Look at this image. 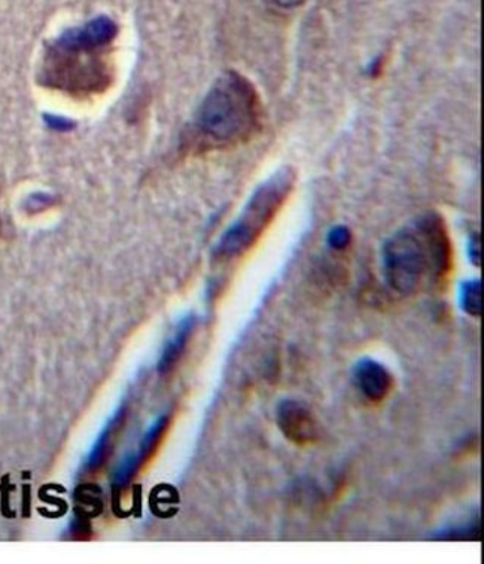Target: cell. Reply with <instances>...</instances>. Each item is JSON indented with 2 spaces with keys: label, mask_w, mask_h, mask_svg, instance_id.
<instances>
[{
  "label": "cell",
  "mask_w": 484,
  "mask_h": 564,
  "mask_svg": "<svg viewBox=\"0 0 484 564\" xmlns=\"http://www.w3.org/2000/svg\"><path fill=\"white\" fill-rule=\"evenodd\" d=\"M117 32L112 20L97 17L63 33L45 50L37 75L41 86L76 99L104 95L114 83L110 54Z\"/></svg>",
  "instance_id": "obj_1"
},
{
  "label": "cell",
  "mask_w": 484,
  "mask_h": 564,
  "mask_svg": "<svg viewBox=\"0 0 484 564\" xmlns=\"http://www.w3.org/2000/svg\"><path fill=\"white\" fill-rule=\"evenodd\" d=\"M381 269L390 290L418 295L424 286H444L453 269V246L444 220L427 214L386 240Z\"/></svg>",
  "instance_id": "obj_2"
},
{
  "label": "cell",
  "mask_w": 484,
  "mask_h": 564,
  "mask_svg": "<svg viewBox=\"0 0 484 564\" xmlns=\"http://www.w3.org/2000/svg\"><path fill=\"white\" fill-rule=\"evenodd\" d=\"M262 124V105L254 84L235 70L221 75L195 117L190 145L227 150L249 142Z\"/></svg>",
  "instance_id": "obj_3"
},
{
  "label": "cell",
  "mask_w": 484,
  "mask_h": 564,
  "mask_svg": "<svg viewBox=\"0 0 484 564\" xmlns=\"http://www.w3.org/2000/svg\"><path fill=\"white\" fill-rule=\"evenodd\" d=\"M297 181L291 167L280 169L255 191L239 219L221 239L216 256L230 260L252 248L290 197Z\"/></svg>",
  "instance_id": "obj_4"
},
{
  "label": "cell",
  "mask_w": 484,
  "mask_h": 564,
  "mask_svg": "<svg viewBox=\"0 0 484 564\" xmlns=\"http://www.w3.org/2000/svg\"><path fill=\"white\" fill-rule=\"evenodd\" d=\"M276 423L284 438L297 445H309L320 440V425L315 414L303 401H280L276 409Z\"/></svg>",
  "instance_id": "obj_5"
},
{
  "label": "cell",
  "mask_w": 484,
  "mask_h": 564,
  "mask_svg": "<svg viewBox=\"0 0 484 564\" xmlns=\"http://www.w3.org/2000/svg\"><path fill=\"white\" fill-rule=\"evenodd\" d=\"M354 377L361 393L369 402L380 404L392 392L394 377L384 364L376 359L364 358L355 365Z\"/></svg>",
  "instance_id": "obj_6"
},
{
  "label": "cell",
  "mask_w": 484,
  "mask_h": 564,
  "mask_svg": "<svg viewBox=\"0 0 484 564\" xmlns=\"http://www.w3.org/2000/svg\"><path fill=\"white\" fill-rule=\"evenodd\" d=\"M169 426V415H161L159 420L148 430L146 436L142 438L139 448L136 449L135 455L127 457L122 462L120 468L117 470L116 482L117 486H126L127 482L135 478L140 468L151 459L157 448L163 440L165 431Z\"/></svg>",
  "instance_id": "obj_7"
},
{
  "label": "cell",
  "mask_w": 484,
  "mask_h": 564,
  "mask_svg": "<svg viewBox=\"0 0 484 564\" xmlns=\"http://www.w3.org/2000/svg\"><path fill=\"white\" fill-rule=\"evenodd\" d=\"M195 328V319L194 317H186V319L182 321L175 333H173L172 338L165 345L163 355H161L159 371L161 375H168V372L172 371L173 368L176 367V364L180 362L182 355L185 354L186 346L193 337Z\"/></svg>",
  "instance_id": "obj_8"
},
{
  "label": "cell",
  "mask_w": 484,
  "mask_h": 564,
  "mask_svg": "<svg viewBox=\"0 0 484 564\" xmlns=\"http://www.w3.org/2000/svg\"><path fill=\"white\" fill-rule=\"evenodd\" d=\"M125 419L126 410L120 409L117 411L116 415L109 420L108 425H106L104 432H101L99 440L96 441L95 447H93L90 452V456H88L87 462H85V470H87V473H96V470L99 469L106 460H108L110 452H112L114 440L117 438V434L120 432V427L122 422H125Z\"/></svg>",
  "instance_id": "obj_9"
},
{
  "label": "cell",
  "mask_w": 484,
  "mask_h": 564,
  "mask_svg": "<svg viewBox=\"0 0 484 564\" xmlns=\"http://www.w3.org/2000/svg\"><path fill=\"white\" fill-rule=\"evenodd\" d=\"M461 304L470 316L480 317L482 315V283L480 280H470L462 285Z\"/></svg>",
  "instance_id": "obj_10"
},
{
  "label": "cell",
  "mask_w": 484,
  "mask_h": 564,
  "mask_svg": "<svg viewBox=\"0 0 484 564\" xmlns=\"http://www.w3.org/2000/svg\"><path fill=\"white\" fill-rule=\"evenodd\" d=\"M439 540H475L480 534V521L474 519L466 523L462 524L460 528L454 529H445L443 532L439 533Z\"/></svg>",
  "instance_id": "obj_11"
},
{
  "label": "cell",
  "mask_w": 484,
  "mask_h": 564,
  "mask_svg": "<svg viewBox=\"0 0 484 564\" xmlns=\"http://www.w3.org/2000/svg\"><path fill=\"white\" fill-rule=\"evenodd\" d=\"M349 240V231H347L346 228H337V230H333V232H331L330 241L335 249L346 248Z\"/></svg>",
  "instance_id": "obj_12"
},
{
  "label": "cell",
  "mask_w": 484,
  "mask_h": 564,
  "mask_svg": "<svg viewBox=\"0 0 484 564\" xmlns=\"http://www.w3.org/2000/svg\"><path fill=\"white\" fill-rule=\"evenodd\" d=\"M273 2L283 10H292V8L303 6L305 0H273Z\"/></svg>",
  "instance_id": "obj_13"
}]
</instances>
